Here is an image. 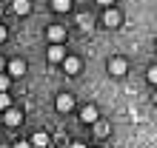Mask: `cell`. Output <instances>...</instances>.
Listing matches in <instances>:
<instances>
[{
    "label": "cell",
    "mask_w": 157,
    "mask_h": 148,
    "mask_svg": "<svg viewBox=\"0 0 157 148\" xmlns=\"http://www.w3.org/2000/svg\"><path fill=\"white\" fill-rule=\"evenodd\" d=\"M103 23L109 26V29H114V26H120V12H117V9H109V12L103 14Z\"/></svg>",
    "instance_id": "7"
},
{
    "label": "cell",
    "mask_w": 157,
    "mask_h": 148,
    "mask_svg": "<svg viewBox=\"0 0 157 148\" xmlns=\"http://www.w3.org/2000/svg\"><path fill=\"white\" fill-rule=\"evenodd\" d=\"M63 57H66V49H63L60 43H52V49H49V63H63Z\"/></svg>",
    "instance_id": "3"
},
{
    "label": "cell",
    "mask_w": 157,
    "mask_h": 148,
    "mask_svg": "<svg viewBox=\"0 0 157 148\" xmlns=\"http://www.w3.org/2000/svg\"><path fill=\"white\" fill-rule=\"evenodd\" d=\"M97 3H100V6H112L114 0H97Z\"/></svg>",
    "instance_id": "19"
},
{
    "label": "cell",
    "mask_w": 157,
    "mask_h": 148,
    "mask_svg": "<svg viewBox=\"0 0 157 148\" xmlns=\"http://www.w3.org/2000/svg\"><path fill=\"white\" fill-rule=\"evenodd\" d=\"M54 108H57L60 114H69V111L75 108V97L71 94H60L57 100H54Z\"/></svg>",
    "instance_id": "1"
},
{
    "label": "cell",
    "mask_w": 157,
    "mask_h": 148,
    "mask_svg": "<svg viewBox=\"0 0 157 148\" xmlns=\"http://www.w3.org/2000/svg\"><path fill=\"white\" fill-rule=\"evenodd\" d=\"M12 9H14V14H29L32 12V3H29V0H12Z\"/></svg>",
    "instance_id": "9"
},
{
    "label": "cell",
    "mask_w": 157,
    "mask_h": 148,
    "mask_svg": "<svg viewBox=\"0 0 157 148\" xmlns=\"http://www.w3.org/2000/svg\"><path fill=\"white\" fill-rule=\"evenodd\" d=\"M94 125H97V134H100V137L109 134V125H106V123H94Z\"/></svg>",
    "instance_id": "16"
},
{
    "label": "cell",
    "mask_w": 157,
    "mask_h": 148,
    "mask_svg": "<svg viewBox=\"0 0 157 148\" xmlns=\"http://www.w3.org/2000/svg\"><path fill=\"white\" fill-rule=\"evenodd\" d=\"M63 68H66V74H77L80 71V60L77 57H63Z\"/></svg>",
    "instance_id": "10"
},
{
    "label": "cell",
    "mask_w": 157,
    "mask_h": 148,
    "mask_svg": "<svg viewBox=\"0 0 157 148\" xmlns=\"http://www.w3.org/2000/svg\"><path fill=\"white\" fill-rule=\"evenodd\" d=\"M46 34H49L52 43H63V40H66V29H63V26H49Z\"/></svg>",
    "instance_id": "5"
},
{
    "label": "cell",
    "mask_w": 157,
    "mask_h": 148,
    "mask_svg": "<svg viewBox=\"0 0 157 148\" xmlns=\"http://www.w3.org/2000/svg\"><path fill=\"white\" fill-rule=\"evenodd\" d=\"M71 148H86V145H83V142H71Z\"/></svg>",
    "instance_id": "20"
},
{
    "label": "cell",
    "mask_w": 157,
    "mask_h": 148,
    "mask_svg": "<svg viewBox=\"0 0 157 148\" xmlns=\"http://www.w3.org/2000/svg\"><path fill=\"white\" fill-rule=\"evenodd\" d=\"M146 80H149V83H157V68H154V66L146 71Z\"/></svg>",
    "instance_id": "15"
},
{
    "label": "cell",
    "mask_w": 157,
    "mask_h": 148,
    "mask_svg": "<svg viewBox=\"0 0 157 148\" xmlns=\"http://www.w3.org/2000/svg\"><path fill=\"white\" fill-rule=\"evenodd\" d=\"M3 68H6V63H3V60H0V74H3Z\"/></svg>",
    "instance_id": "21"
},
{
    "label": "cell",
    "mask_w": 157,
    "mask_h": 148,
    "mask_svg": "<svg viewBox=\"0 0 157 148\" xmlns=\"http://www.w3.org/2000/svg\"><path fill=\"white\" fill-rule=\"evenodd\" d=\"M9 74H12V77L26 74V63H23V60H12V63H9Z\"/></svg>",
    "instance_id": "11"
},
{
    "label": "cell",
    "mask_w": 157,
    "mask_h": 148,
    "mask_svg": "<svg viewBox=\"0 0 157 148\" xmlns=\"http://www.w3.org/2000/svg\"><path fill=\"white\" fill-rule=\"evenodd\" d=\"M23 123V114L17 108H6V125H20Z\"/></svg>",
    "instance_id": "8"
},
{
    "label": "cell",
    "mask_w": 157,
    "mask_h": 148,
    "mask_svg": "<svg viewBox=\"0 0 157 148\" xmlns=\"http://www.w3.org/2000/svg\"><path fill=\"white\" fill-rule=\"evenodd\" d=\"M52 9H54V12H69L71 0H52Z\"/></svg>",
    "instance_id": "12"
},
{
    "label": "cell",
    "mask_w": 157,
    "mask_h": 148,
    "mask_svg": "<svg viewBox=\"0 0 157 148\" xmlns=\"http://www.w3.org/2000/svg\"><path fill=\"white\" fill-rule=\"evenodd\" d=\"M14 148H32V145H29V140H20V142H14Z\"/></svg>",
    "instance_id": "17"
},
{
    "label": "cell",
    "mask_w": 157,
    "mask_h": 148,
    "mask_svg": "<svg viewBox=\"0 0 157 148\" xmlns=\"http://www.w3.org/2000/svg\"><path fill=\"white\" fill-rule=\"evenodd\" d=\"M9 83H12V77H9V74H0V91H6Z\"/></svg>",
    "instance_id": "14"
},
{
    "label": "cell",
    "mask_w": 157,
    "mask_h": 148,
    "mask_svg": "<svg viewBox=\"0 0 157 148\" xmlns=\"http://www.w3.org/2000/svg\"><path fill=\"white\" fill-rule=\"evenodd\" d=\"M109 74H114V77H123V74H126V60H123V57L109 60Z\"/></svg>",
    "instance_id": "2"
},
{
    "label": "cell",
    "mask_w": 157,
    "mask_h": 148,
    "mask_svg": "<svg viewBox=\"0 0 157 148\" xmlns=\"http://www.w3.org/2000/svg\"><path fill=\"white\" fill-rule=\"evenodd\" d=\"M6 37H9V31H6V26H0V43H3Z\"/></svg>",
    "instance_id": "18"
},
{
    "label": "cell",
    "mask_w": 157,
    "mask_h": 148,
    "mask_svg": "<svg viewBox=\"0 0 157 148\" xmlns=\"http://www.w3.org/2000/svg\"><path fill=\"white\" fill-rule=\"evenodd\" d=\"M29 145H32V148H46V145H49V134H46V131H37V134H32Z\"/></svg>",
    "instance_id": "6"
},
{
    "label": "cell",
    "mask_w": 157,
    "mask_h": 148,
    "mask_svg": "<svg viewBox=\"0 0 157 148\" xmlns=\"http://www.w3.org/2000/svg\"><path fill=\"white\" fill-rule=\"evenodd\" d=\"M12 108V97H6V91H0V111Z\"/></svg>",
    "instance_id": "13"
},
{
    "label": "cell",
    "mask_w": 157,
    "mask_h": 148,
    "mask_svg": "<svg viewBox=\"0 0 157 148\" xmlns=\"http://www.w3.org/2000/svg\"><path fill=\"white\" fill-rule=\"evenodd\" d=\"M80 120L83 123H97V105H83L80 108Z\"/></svg>",
    "instance_id": "4"
}]
</instances>
